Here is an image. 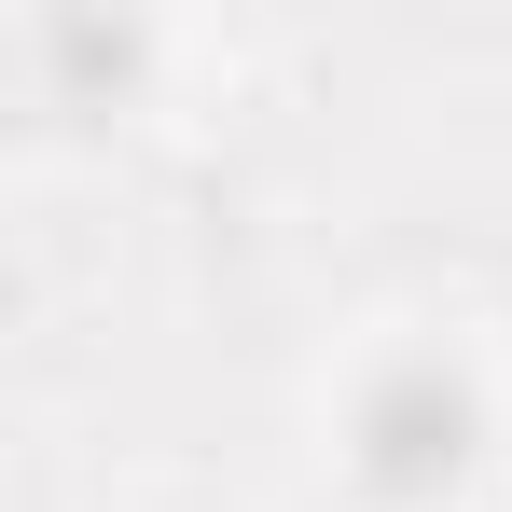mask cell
<instances>
[{
	"label": "cell",
	"mask_w": 512,
	"mask_h": 512,
	"mask_svg": "<svg viewBox=\"0 0 512 512\" xmlns=\"http://www.w3.org/2000/svg\"><path fill=\"white\" fill-rule=\"evenodd\" d=\"M457 457H471V402L443 374H388L374 416H360V471L388 499H429V485H457Z\"/></svg>",
	"instance_id": "obj_1"
}]
</instances>
